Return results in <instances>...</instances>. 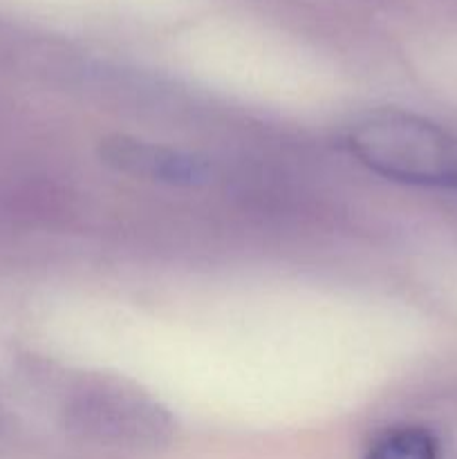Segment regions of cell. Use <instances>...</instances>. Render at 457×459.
Returning a JSON list of instances; mask_svg holds the SVG:
<instances>
[{"label":"cell","mask_w":457,"mask_h":459,"mask_svg":"<svg viewBox=\"0 0 457 459\" xmlns=\"http://www.w3.org/2000/svg\"><path fill=\"white\" fill-rule=\"evenodd\" d=\"M352 155L385 179L428 188H457V134L401 110H381L349 128Z\"/></svg>","instance_id":"obj_1"},{"label":"cell","mask_w":457,"mask_h":459,"mask_svg":"<svg viewBox=\"0 0 457 459\" xmlns=\"http://www.w3.org/2000/svg\"><path fill=\"white\" fill-rule=\"evenodd\" d=\"M103 164L134 179L168 184V186H202L211 179V166L204 157L177 148L161 146L146 139L115 134L99 148Z\"/></svg>","instance_id":"obj_2"},{"label":"cell","mask_w":457,"mask_h":459,"mask_svg":"<svg viewBox=\"0 0 457 459\" xmlns=\"http://www.w3.org/2000/svg\"><path fill=\"white\" fill-rule=\"evenodd\" d=\"M76 426L83 435L97 437L101 442L133 444H160L166 439L168 424L166 417L155 406H143L137 402H97L85 406L76 415Z\"/></svg>","instance_id":"obj_3"},{"label":"cell","mask_w":457,"mask_h":459,"mask_svg":"<svg viewBox=\"0 0 457 459\" xmlns=\"http://www.w3.org/2000/svg\"><path fill=\"white\" fill-rule=\"evenodd\" d=\"M366 459H439V442L424 426H399L381 435Z\"/></svg>","instance_id":"obj_4"}]
</instances>
